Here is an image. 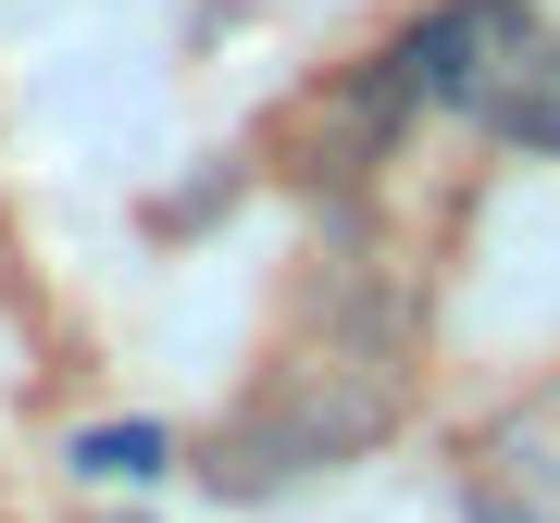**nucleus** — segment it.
I'll return each mask as SVG.
<instances>
[{
    "label": "nucleus",
    "instance_id": "1",
    "mask_svg": "<svg viewBox=\"0 0 560 523\" xmlns=\"http://www.w3.org/2000/svg\"><path fill=\"white\" fill-rule=\"evenodd\" d=\"M474 125H486V138H511V150H536V162H560V38L523 50L511 75L474 101Z\"/></svg>",
    "mask_w": 560,
    "mask_h": 523
},
{
    "label": "nucleus",
    "instance_id": "2",
    "mask_svg": "<svg viewBox=\"0 0 560 523\" xmlns=\"http://www.w3.org/2000/svg\"><path fill=\"white\" fill-rule=\"evenodd\" d=\"M499 474H511L536 511H560V386H548V399H523V411L499 423Z\"/></svg>",
    "mask_w": 560,
    "mask_h": 523
},
{
    "label": "nucleus",
    "instance_id": "4",
    "mask_svg": "<svg viewBox=\"0 0 560 523\" xmlns=\"http://www.w3.org/2000/svg\"><path fill=\"white\" fill-rule=\"evenodd\" d=\"M474 523H560V511H536V499H523V511H511V499H486Z\"/></svg>",
    "mask_w": 560,
    "mask_h": 523
},
{
    "label": "nucleus",
    "instance_id": "3",
    "mask_svg": "<svg viewBox=\"0 0 560 523\" xmlns=\"http://www.w3.org/2000/svg\"><path fill=\"white\" fill-rule=\"evenodd\" d=\"M162 449H175L162 423H88V437H75V474H125V486H150Z\"/></svg>",
    "mask_w": 560,
    "mask_h": 523
}]
</instances>
